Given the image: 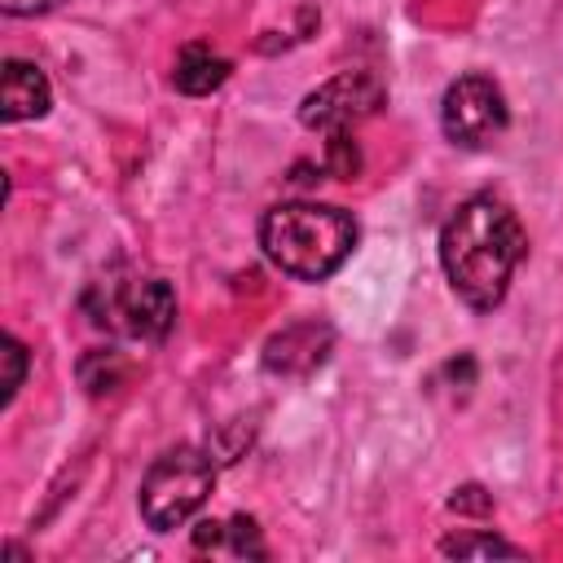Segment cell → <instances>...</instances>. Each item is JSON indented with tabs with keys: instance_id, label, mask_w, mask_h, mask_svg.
<instances>
[{
	"instance_id": "obj_1",
	"label": "cell",
	"mask_w": 563,
	"mask_h": 563,
	"mask_svg": "<svg viewBox=\"0 0 563 563\" xmlns=\"http://www.w3.org/2000/svg\"><path fill=\"white\" fill-rule=\"evenodd\" d=\"M528 251L519 216L493 198L475 194L457 202V211L440 229V264L453 286V295L479 312L497 308L510 290V277Z\"/></svg>"
},
{
	"instance_id": "obj_2",
	"label": "cell",
	"mask_w": 563,
	"mask_h": 563,
	"mask_svg": "<svg viewBox=\"0 0 563 563\" xmlns=\"http://www.w3.org/2000/svg\"><path fill=\"white\" fill-rule=\"evenodd\" d=\"M264 255L299 282H325L356 246V220L330 202H277L260 220Z\"/></svg>"
},
{
	"instance_id": "obj_3",
	"label": "cell",
	"mask_w": 563,
	"mask_h": 563,
	"mask_svg": "<svg viewBox=\"0 0 563 563\" xmlns=\"http://www.w3.org/2000/svg\"><path fill=\"white\" fill-rule=\"evenodd\" d=\"M216 488V462L211 453L194 449V444H176L167 453H158L141 479V519L154 532H172L185 528L202 501Z\"/></svg>"
},
{
	"instance_id": "obj_4",
	"label": "cell",
	"mask_w": 563,
	"mask_h": 563,
	"mask_svg": "<svg viewBox=\"0 0 563 563\" xmlns=\"http://www.w3.org/2000/svg\"><path fill=\"white\" fill-rule=\"evenodd\" d=\"M84 308L92 312L97 325L119 330V334L141 339V343H158L176 325V295H172V286L163 277H106V282H92Z\"/></svg>"
},
{
	"instance_id": "obj_5",
	"label": "cell",
	"mask_w": 563,
	"mask_h": 563,
	"mask_svg": "<svg viewBox=\"0 0 563 563\" xmlns=\"http://www.w3.org/2000/svg\"><path fill=\"white\" fill-rule=\"evenodd\" d=\"M510 123V110H506V97L501 88L488 79V75H462L444 88V101H440V128L453 145H466V150H479V145H493Z\"/></svg>"
},
{
	"instance_id": "obj_6",
	"label": "cell",
	"mask_w": 563,
	"mask_h": 563,
	"mask_svg": "<svg viewBox=\"0 0 563 563\" xmlns=\"http://www.w3.org/2000/svg\"><path fill=\"white\" fill-rule=\"evenodd\" d=\"M383 97H387V88L374 70H343L303 97L299 123L317 128V132H347L352 123L369 119L383 106Z\"/></svg>"
},
{
	"instance_id": "obj_7",
	"label": "cell",
	"mask_w": 563,
	"mask_h": 563,
	"mask_svg": "<svg viewBox=\"0 0 563 563\" xmlns=\"http://www.w3.org/2000/svg\"><path fill=\"white\" fill-rule=\"evenodd\" d=\"M330 343H334L330 325L295 321V325H286L282 334H273L264 343V369H273L282 378H303V374H312L330 356Z\"/></svg>"
},
{
	"instance_id": "obj_8",
	"label": "cell",
	"mask_w": 563,
	"mask_h": 563,
	"mask_svg": "<svg viewBox=\"0 0 563 563\" xmlns=\"http://www.w3.org/2000/svg\"><path fill=\"white\" fill-rule=\"evenodd\" d=\"M48 101H53V88H48L44 70L35 62L9 57L4 75H0V114H4V123L40 119V114H48Z\"/></svg>"
},
{
	"instance_id": "obj_9",
	"label": "cell",
	"mask_w": 563,
	"mask_h": 563,
	"mask_svg": "<svg viewBox=\"0 0 563 563\" xmlns=\"http://www.w3.org/2000/svg\"><path fill=\"white\" fill-rule=\"evenodd\" d=\"M229 79V62L211 48V44H185L180 57H176V70H172V84L185 92V97H207L216 92L220 84Z\"/></svg>"
},
{
	"instance_id": "obj_10",
	"label": "cell",
	"mask_w": 563,
	"mask_h": 563,
	"mask_svg": "<svg viewBox=\"0 0 563 563\" xmlns=\"http://www.w3.org/2000/svg\"><path fill=\"white\" fill-rule=\"evenodd\" d=\"M194 545L198 550H229V554H264V541H260V528L255 519L246 515H233V519H202L198 532H194Z\"/></svg>"
},
{
	"instance_id": "obj_11",
	"label": "cell",
	"mask_w": 563,
	"mask_h": 563,
	"mask_svg": "<svg viewBox=\"0 0 563 563\" xmlns=\"http://www.w3.org/2000/svg\"><path fill=\"white\" fill-rule=\"evenodd\" d=\"M440 554H449V559H493V554L515 559L523 550L510 545V541H501V537H493V532H457V537H444L440 541Z\"/></svg>"
},
{
	"instance_id": "obj_12",
	"label": "cell",
	"mask_w": 563,
	"mask_h": 563,
	"mask_svg": "<svg viewBox=\"0 0 563 563\" xmlns=\"http://www.w3.org/2000/svg\"><path fill=\"white\" fill-rule=\"evenodd\" d=\"M0 356H4V383H0V400L9 405L13 396H18V387H22V374H26V347L13 339V334H4L0 339Z\"/></svg>"
},
{
	"instance_id": "obj_13",
	"label": "cell",
	"mask_w": 563,
	"mask_h": 563,
	"mask_svg": "<svg viewBox=\"0 0 563 563\" xmlns=\"http://www.w3.org/2000/svg\"><path fill=\"white\" fill-rule=\"evenodd\" d=\"M356 167H361V158H356L352 136H347V132H330V172L343 176V180H352Z\"/></svg>"
},
{
	"instance_id": "obj_14",
	"label": "cell",
	"mask_w": 563,
	"mask_h": 563,
	"mask_svg": "<svg viewBox=\"0 0 563 563\" xmlns=\"http://www.w3.org/2000/svg\"><path fill=\"white\" fill-rule=\"evenodd\" d=\"M449 510H471V515H488V510H493V497H488L484 488L466 484V488H457V493L449 497Z\"/></svg>"
},
{
	"instance_id": "obj_15",
	"label": "cell",
	"mask_w": 563,
	"mask_h": 563,
	"mask_svg": "<svg viewBox=\"0 0 563 563\" xmlns=\"http://www.w3.org/2000/svg\"><path fill=\"white\" fill-rule=\"evenodd\" d=\"M62 0H0V9L4 13H13V18H31V13H48V9H57Z\"/></svg>"
}]
</instances>
